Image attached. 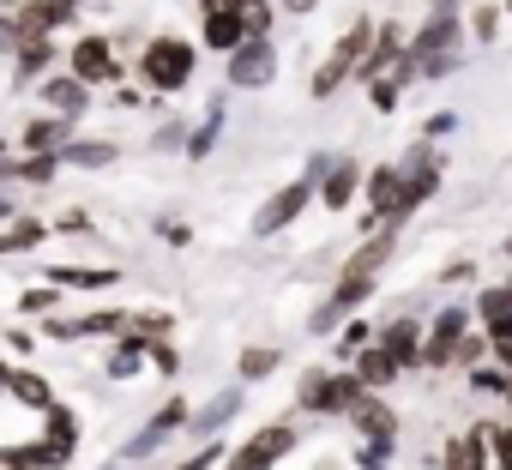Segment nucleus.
Instances as JSON below:
<instances>
[{"label":"nucleus","mask_w":512,"mask_h":470,"mask_svg":"<svg viewBox=\"0 0 512 470\" xmlns=\"http://www.w3.org/2000/svg\"><path fill=\"white\" fill-rule=\"evenodd\" d=\"M187 73H193V49H187V43H175V37H157V43L145 49V79H151L157 91H175V85H187Z\"/></svg>","instance_id":"obj_1"},{"label":"nucleus","mask_w":512,"mask_h":470,"mask_svg":"<svg viewBox=\"0 0 512 470\" xmlns=\"http://www.w3.org/2000/svg\"><path fill=\"white\" fill-rule=\"evenodd\" d=\"M362 49H368V25H356V31H350V37L338 43V55L326 61V73H314V97H326V91H338V79H344V73L356 67V55H362Z\"/></svg>","instance_id":"obj_2"},{"label":"nucleus","mask_w":512,"mask_h":470,"mask_svg":"<svg viewBox=\"0 0 512 470\" xmlns=\"http://www.w3.org/2000/svg\"><path fill=\"white\" fill-rule=\"evenodd\" d=\"M73 79H79V85L115 79V61H109V43H103V37H85V43L73 49Z\"/></svg>","instance_id":"obj_3"},{"label":"nucleus","mask_w":512,"mask_h":470,"mask_svg":"<svg viewBox=\"0 0 512 470\" xmlns=\"http://www.w3.org/2000/svg\"><path fill=\"white\" fill-rule=\"evenodd\" d=\"M290 452V428H266V434H253V446L229 464V470H266L272 458H284Z\"/></svg>","instance_id":"obj_4"},{"label":"nucleus","mask_w":512,"mask_h":470,"mask_svg":"<svg viewBox=\"0 0 512 470\" xmlns=\"http://www.w3.org/2000/svg\"><path fill=\"white\" fill-rule=\"evenodd\" d=\"M229 79H235V85H260V79H272V43H247V49L229 61Z\"/></svg>","instance_id":"obj_5"},{"label":"nucleus","mask_w":512,"mask_h":470,"mask_svg":"<svg viewBox=\"0 0 512 470\" xmlns=\"http://www.w3.org/2000/svg\"><path fill=\"white\" fill-rule=\"evenodd\" d=\"M241 13L229 7V0H211V13H205V37L217 43V49H229V43H241Z\"/></svg>","instance_id":"obj_6"},{"label":"nucleus","mask_w":512,"mask_h":470,"mask_svg":"<svg viewBox=\"0 0 512 470\" xmlns=\"http://www.w3.org/2000/svg\"><path fill=\"white\" fill-rule=\"evenodd\" d=\"M302 205H308V181H296V187H284V193H278V199L266 205V217H260V223H266V229H284V223H290V217H296Z\"/></svg>","instance_id":"obj_7"},{"label":"nucleus","mask_w":512,"mask_h":470,"mask_svg":"<svg viewBox=\"0 0 512 470\" xmlns=\"http://www.w3.org/2000/svg\"><path fill=\"white\" fill-rule=\"evenodd\" d=\"M386 356H392L398 368H404V362H416V326H410V320L386 332Z\"/></svg>","instance_id":"obj_8"},{"label":"nucleus","mask_w":512,"mask_h":470,"mask_svg":"<svg viewBox=\"0 0 512 470\" xmlns=\"http://www.w3.org/2000/svg\"><path fill=\"white\" fill-rule=\"evenodd\" d=\"M43 97H49L55 109H67V115H73V109H85V85H79V79H55Z\"/></svg>","instance_id":"obj_9"},{"label":"nucleus","mask_w":512,"mask_h":470,"mask_svg":"<svg viewBox=\"0 0 512 470\" xmlns=\"http://www.w3.org/2000/svg\"><path fill=\"white\" fill-rule=\"evenodd\" d=\"M13 392H19L25 404H37V410H49V404H55V398H49V386H43L37 374H13Z\"/></svg>","instance_id":"obj_10"},{"label":"nucleus","mask_w":512,"mask_h":470,"mask_svg":"<svg viewBox=\"0 0 512 470\" xmlns=\"http://www.w3.org/2000/svg\"><path fill=\"white\" fill-rule=\"evenodd\" d=\"M266 368H278V350H247L241 356V374H266Z\"/></svg>","instance_id":"obj_11"},{"label":"nucleus","mask_w":512,"mask_h":470,"mask_svg":"<svg viewBox=\"0 0 512 470\" xmlns=\"http://www.w3.org/2000/svg\"><path fill=\"white\" fill-rule=\"evenodd\" d=\"M350 187H356V169H338V175H332V187H326V199H332V205H344V199H350Z\"/></svg>","instance_id":"obj_12"},{"label":"nucleus","mask_w":512,"mask_h":470,"mask_svg":"<svg viewBox=\"0 0 512 470\" xmlns=\"http://www.w3.org/2000/svg\"><path fill=\"white\" fill-rule=\"evenodd\" d=\"M67 157H79V163H109V157H115V151H109V145H73V151H67Z\"/></svg>","instance_id":"obj_13"},{"label":"nucleus","mask_w":512,"mask_h":470,"mask_svg":"<svg viewBox=\"0 0 512 470\" xmlns=\"http://www.w3.org/2000/svg\"><path fill=\"white\" fill-rule=\"evenodd\" d=\"M43 61H49V49H43V43H31V49H25V79H31V73H43Z\"/></svg>","instance_id":"obj_14"},{"label":"nucleus","mask_w":512,"mask_h":470,"mask_svg":"<svg viewBox=\"0 0 512 470\" xmlns=\"http://www.w3.org/2000/svg\"><path fill=\"white\" fill-rule=\"evenodd\" d=\"M25 139H31V145H55V139H61V127H49V121H43V127H31Z\"/></svg>","instance_id":"obj_15"},{"label":"nucleus","mask_w":512,"mask_h":470,"mask_svg":"<svg viewBox=\"0 0 512 470\" xmlns=\"http://www.w3.org/2000/svg\"><path fill=\"white\" fill-rule=\"evenodd\" d=\"M19 43V19H0V49H13Z\"/></svg>","instance_id":"obj_16"},{"label":"nucleus","mask_w":512,"mask_h":470,"mask_svg":"<svg viewBox=\"0 0 512 470\" xmlns=\"http://www.w3.org/2000/svg\"><path fill=\"white\" fill-rule=\"evenodd\" d=\"M500 458H506V470H512V428L500 434Z\"/></svg>","instance_id":"obj_17"},{"label":"nucleus","mask_w":512,"mask_h":470,"mask_svg":"<svg viewBox=\"0 0 512 470\" xmlns=\"http://www.w3.org/2000/svg\"><path fill=\"white\" fill-rule=\"evenodd\" d=\"M284 7H290V13H308V7H314V0H284Z\"/></svg>","instance_id":"obj_18"},{"label":"nucleus","mask_w":512,"mask_h":470,"mask_svg":"<svg viewBox=\"0 0 512 470\" xmlns=\"http://www.w3.org/2000/svg\"><path fill=\"white\" fill-rule=\"evenodd\" d=\"M0 386H13V374H7V362H0Z\"/></svg>","instance_id":"obj_19"},{"label":"nucleus","mask_w":512,"mask_h":470,"mask_svg":"<svg viewBox=\"0 0 512 470\" xmlns=\"http://www.w3.org/2000/svg\"><path fill=\"white\" fill-rule=\"evenodd\" d=\"M55 7H67V0H55Z\"/></svg>","instance_id":"obj_20"}]
</instances>
